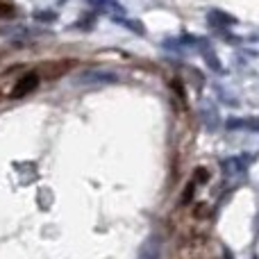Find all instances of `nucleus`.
<instances>
[{
    "mask_svg": "<svg viewBox=\"0 0 259 259\" xmlns=\"http://www.w3.org/2000/svg\"><path fill=\"white\" fill-rule=\"evenodd\" d=\"M36 82H39V77L32 73V75H25V77H21V82H18V87L12 91V96L14 98H21V96H25L27 91H32L36 87Z\"/></svg>",
    "mask_w": 259,
    "mask_h": 259,
    "instance_id": "nucleus-1",
    "label": "nucleus"
}]
</instances>
